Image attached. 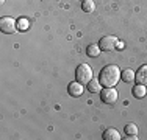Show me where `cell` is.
<instances>
[{
	"label": "cell",
	"mask_w": 147,
	"mask_h": 140,
	"mask_svg": "<svg viewBox=\"0 0 147 140\" xmlns=\"http://www.w3.org/2000/svg\"><path fill=\"white\" fill-rule=\"evenodd\" d=\"M121 69L114 64H108L100 70L99 73V81L102 84V87H114L117 81L121 79Z\"/></svg>",
	"instance_id": "1"
},
{
	"label": "cell",
	"mask_w": 147,
	"mask_h": 140,
	"mask_svg": "<svg viewBox=\"0 0 147 140\" xmlns=\"http://www.w3.org/2000/svg\"><path fill=\"white\" fill-rule=\"evenodd\" d=\"M75 78L78 83L82 84H88L92 79V69L88 64H80L75 70Z\"/></svg>",
	"instance_id": "2"
},
{
	"label": "cell",
	"mask_w": 147,
	"mask_h": 140,
	"mask_svg": "<svg viewBox=\"0 0 147 140\" xmlns=\"http://www.w3.org/2000/svg\"><path fill=\"white\" fill-rule=\"evenodd\" d=\"M17 28V22H14V19L9 16H3L2 19H0V30H2V33L5 34H13L16 31Z\"/></svg>",
	"instance_id": "3"
},
{
	"label": "cell",
	"mask_w": 147,
	"mask_h": 140,
	"mask_svg": "<svg viewBox=\"0 0 147 140\" xmlns=\"http://www.w3.org/2000/svg\"><path fill=\"white\" fill-rule=\"evenodd\" d=\"M100 100H102L105 104L116 103V100H117V90L114 89V87H103V89L100 90Z\"/></svg>",
	"instance_id": "4"
},
{
	"label": "cell",
	"mask_w": 147,
	"mask_h": 140,
	"mask_svg": "<svg viewBox=\"0 0 147 140\" xmlns=\"http://www.w3.org/2000/svg\"><path fill=\"white\" fill-rule=\"evenodd\" d=\"M117 44V37L116 36H103L102 39L99 41V47L102 51H111L116 48Z\"/></svg>",
	"instance_id": "5"
},
{
	"label": "cell",
	"mask_w": 147,
	"mask_h": 140,
	"mask_svg": "<svg viewBox=\"0 0 147 140\" xmlns=\"http://www.w3.org/2000/svg\"><path fill=\"white\" fill-rule=\"evenodd\" d=\"M83 90H85V84H82V83H78V81H74L71 83L67 86V92H69V95L71 97H82V93H83Z\"/></svg>",
	"instance_id": "6"
},
{
	"label": "cell",
	"mask_w": 147,
	"mask_h": 140,
	"mask_svg": "<svg viewBox=\"0 0 147 140\" xmlns=\"http://www.w3.org/2000/svg\"><path fill=\"white\" fill-rule=\"evenodd\" d=\"M135 81L138 84H144V86L147 84V64L138 69V72L135 73Z\"/></svg>",
	"instance_id": "7"
},
{
	"label": "cell",
	"mask_w": 147,
	"mask_h": 140,
	"mask_svg": "<svg viewBox=\"0 0 147 140\" xmlns=\"http://www.w3.org/2000/svg\"><path fill=\"white\" fill-rule=\"evenodd\" d=\"M103 140H121V134H119V131L117 129H114V128H108L107 131L103 132Z\"/></svg>",
	"instance_id": "8"
},
{
	"label": "cell",
	"mask_w": 147,
	"mask_h": 140,
	"mask_svg": "<svg viewBox=\"0 0 147 140\" xmlns=\"http://www.w3.org/2000/svg\"><path fill=\"white\" fill-rule=\"evenodd\" d=\"M124 132H125V135H127V139H135L136 140V135H138V126H136L135 123H128V125H125Z\"/></svg>",
	"instance_id": "9"
},
{
	"label": "cell",
	"mask_w": 147,
	"mask_h": 140,
	"mask_svg": "<svg viewBox=\"0 0 147 140\" xmlns=\"http://www.w3.org/2000/svg\"><path fill=\"white\" fill-rule=\"evenodd\" d=\"M86 87H88V90L91 93H97V92H100L102 90V84H100V81L97 78H92L91 81L86 84Z\"/></svg>",
	"instance_id": "10"
},
{
	"label": "cell",
	"mask_w": 147,
	"mask_h": 140,
	"mask_svg": "<svg viewBox=\"0 0 147 140\" xmlns=\"http://www.w3.org/2000/svg\"><path fill=\"white\" fill-rule=\"evenodd\" d=\"M133 95H135V98H144L146 93H147V87L144 86V84H138V86L133 87Z\"/></svg>",
	"instance_id": "11"
},
{
	"label": "cell",
	"mask_w": 147,
	"mask_h": 140,
	"mask_svg": "<svg viewBox=\"0 0 147 140\" xmlns=\"http://www.w3.org/2000/svg\"><path fill=\"white\" fill-rule=\"evenodd\" d=\"M121 78H122V81H125V83H133L135 81V72H133L131 69H125V70H122Z\"/></svg>",
	"instance_id": "12"
},
{
	"label": "cell",
	"mask_w": 147,
	"mask_h": 140,
	"mask_svg": "<svg viewBox=\"0 0 147 140\" xmlns=\"http://www.w3.org/2000/svg\"><path fill=\"white\" fill-rule=\"evenodd\" d=\"M100 47L97 44H91V45H88V48H86V55L88 56H91V58H97V56L100 55Z\"/></svg>",
	"instance_id": "13"
},
{
	"label": "cell",
	"mask_w": 147,
	"mask_h": 140,
	"mask_svg": "<svg viewBox=\"0 0 147 140\" xmlns=\"http://www.w3.org/2000/svg\"><path fill=\"white\" fill-rule=\"evenodd\" d=\"M82 9L85 13H94V9H96L94 0H85V2H82Z\"/></svg>",
	"instance_id": "14"
},
{
	"label": "cell",
	"mask_w": 147,
	"mask_h": 140,
	"mask_svg": "<svg viewBox=\"0 0 147 140\" xmlns=\"http://www.w3.org/2000/svg\"><path fill=\"white\" fill-rule=\"evenodd\" d=\"M30 28V22L25 19V17H20L19 20H17V30L20 31H27Z\"/></svg>",
	"instance_id": "15"
},
{
	"label": "cell",
	"mask_w": 147,
	"mask_h": 140,
	"mask_svg": "<svg viewBox=\"0 0 147 140\" xmlns=\"http://www.w3.org/2000/svg\"><path fill=\"white\" fill-rule=\"evenodd\" d=\"M116 47H117V48H122V47H124V42H119V41H117Z\"/></svg>",
	"instance_id": "16"
},
{
	"label": "cell",
	"mask_w": 147,
	"mask_h": 140,
	"mask_svg": "<svg viewBox=\"0 0 147 140\" xmlns=\"http://www.w3.org/2000/svg\"><path fill=\"white\" fill-rule=\"evenodd\" d=\"M0 2H2V3H3V2H5V0H0Z\"/></svg>",
	"instance_id": "17"
},
{
	"label": "cell",
	"mask_w": 147,
	"mask_h": 140,
	"mask_svg": "<svg viewBox=\"0 0 147 140\" xmlns=\"http://www.w3.org/2000/svg\"><path fill=\"white\" fill-rule=\"evenodd\" d=\"M80 2H85V0H80Z\"/></svg>",
	"instance_id": "18"
}]
</instances>
